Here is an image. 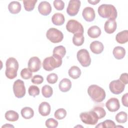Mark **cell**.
<instances>
[{"label":"cell","instance_id":"7","mask_svg":"<svg viewBox=\"0 0 128 128\" xmlns=\"http://www.w3.org/2000/svg\"><path fill=\"white\" fill-rule=\"evenodd\" d=\"M66 30L74 34H84V30L82 24L75 20H70L66 24Z\"/></svg>","mask_w":128,"mask_h":128},{"label":"cell","instance_id":"34","mask_svg":"<svg viewBox=\"0 0 128 128\" xmlns=\"http://www.w3.org/2000/svg\"><path fill=\"white\" fill-rule=\"evenodd\" d=\"M94 112L97 114L98 119H101L104 118L106 115V112L104 108L101 106H96L92 110Z\"/></svg>","mask_w":128,"mask_h":128},{"label":"cell","instance_id":"20","mask_svg":"<svg viewBox=\"0 0 128 128\" xmlns=\"http://www.w3.org/2000/svg\"><path fill=\"white\" fill-rule=\"evenodd\" d=\"M22 6L17 1H12L10 2L8 6L9 12L12 14H16L20 12Z\"/></svg>","mask_w":128,"mask_h":128},{"label":"cell","instance_id":"6","mask_svg":"<svg viewBox=\"0 0 128 128\" xmlns=\"http://www.w3.org/2000/svg\"><path fill=\"white\" fill-rule=\"evenodd\" d=\"M46 36L52 43H58L62 42L64 38L62 32L60 30L54 28H50L47 30Z\"/></svg>","mask_w":128,"mask_h":128},{"label":"cell","instance_id":"24","mask_svg":"<svg viewBox=\"0 0 128 128\" xmlns=\"http://www.w3.org/2000/svg\"><path fill=\"white\" fill-rule=\"evenodd\" d=\"M112 54L116 59L121 60L125 56L126 50L122 46H117L114 48Z\"/></svg>","mask_w":128,"mask_h":128},{"label":"cell","instance_id":"35","mask_svg":"<svg viewBox=\"0 0 128 128\" xmlns=\"http://www.w3.org/2000/svg\"><path fill=\"white\" fill-rule=\"evenodd\" d=\"M66 115V111L64 108H58L56 110L54 116V117L59 120L64 118Z\"/></svg>","mask_w":128,"mask_h":128},{"label":"cell","instance_id":"39","mask_svg":"<svg viewBox=\"0 0 128 128\" xmlns=\"http://www.w3.org/2000/svg\"><path fill=\"white\" fill-rule=\"evenodd\" d=\"M58 80V76L55 73H51L46 77L47 82L50 84H54Z\"/></svg>","mask_w":128,"mask_h":128},{"label":"cell","instance_id":"11","mask_svg":"<svg viewBox=\"0 0 128 128\" xmlns=\"http://www.w3.org/2000/svg\"><path fill=\"white\" fill-rule=\"evenodd\" d=\"M80 6V2L79 0H70L68 2V8H66L67 14L71 16H75L79 11Z\"/></svg>","mask_w":128,"mask_h":128},{"label":"cell","instance_id":"33","mask_svg":"<svg viewBox=\"0 0 128 128\" xmlns=\"http://www.w3.org/2000/svg\"><path fill=\"white\" fill-rule=\"evenodd\" d=\"M116 126L114 122L110 120H106L98 124L96 128H116Z\"/></svg>","mask_w":128,"mask_h":128},{"label":"cell","instance_id":"4","mask_svg":"<svg viewBox=\"0 0 128 128\" xmlns=\"http://www.w3.org/2000/svg\"><path fill=\"white\" fill-rule=\"evenodd\" d=\"M62 64V58L52 54V56L47 57L44 59L42 67L46 71H52L54 68L60 67Z\"/></svg>","mask_w":128,"mask_h":128},{"label":"cell","instance_id":"10","mask_svg":"<svg viewBox=\"0 0 128 128\" xmlns=\"http://www.w3.org/2000/svg\"><path fill=\"white\" fill-rule=\"evenodd\" d=\"M125 84L120 80L112 81L109 84V88L110 92L115 94H121L124 90Z\"/></svg>","mask_w":128,"mask_h":128},{"label":"cell","instance_id":"40","mask_svg":"<svg viewBox=\"0 0 128 128\" xmlns=\"http://www.w3.org/2000/svg\"><path fill=\"white\" fill-rule=\"evenodd\" d=\"M54 6L58 10H62L64 7V3L62 0H55L54 1Z\"/></svg>","mask_w":128,"mask_h":128},{"label":"cell","instance_id":"8","mask_svg":"<svg viewBox=\"0 0 128 128\" xmlns=\"http://www.w3.org/2000/svg\"><path fill=\"white\" fill-rule=\"evenodd\" d=\"M76 57L80 64L84 67L88 66L91 63V58L90 54L86 49L79 50L76 54Z\"/></svg>","mask_w":128,"mask_h":128},{"label":"cell","instance_id":"12","mask_svg":"<svg viewBox=\"0 0 128 128\" xmlns=\"http://www.w3.org/2000/svg\"><path fill=\"white\" fill-rule=\"evenodd\" d=\"M41 62L37 56H33L30 58L28 62V68L33 72L38 71L41 68Z\"/></svg>","mask_w":128,"mask_h":128},{"label":"cell","instance_id":"42","mask_svg":"<svg viewBox=\"0 0 128 128\" xmlns=\"http://www.w3.org/2000/svg\"><path fill=\"white\" fill-rule=\"evenodd\" d=\"M119 80L124 84H127L128 83V74L126 72L122 74Z\"/></svg>","mask_w":128,"mask_h":128},{"label":"cell","instance_id":"3","mask_svg":"<svg viewBox=\"0 0 128 128\" xmlns=\"http://www.w3.org/2000/svg\"><path fill=\"white\" fill-rule=\"evenodd\" d=\"M6 70L5 74L7 78L12 80L17 76V71L18 69V62L17 60L12 57L9 58L6 62Z\"/></svg>","mask_w":128,"mask_h":128},{"label":"cell","instance_id":"9","mask_svg":"<svg viewBox=\"0 0 128 128\" xmlns=\"http://www.w3.org/2000/svg\"><path fill=\"white\" fill-rule=\"evenodd\" d=\"M13 91L16 97L18 98H23L26 94V88L24 82L21 80L18 79L13 84Z\"/></svg>","mask_w":128,"mask_h":128},{"label":"cell","instance_id":"30","mask_svg":"<svg viewBox=\"0 0 128 128\" xmlns=\"http://www.w3.org/2000/svg\"><path fill=\"white\" fill-rule=\"evenodd\" d=\"M37 0H23V4L24 8L28 12H30L34 8L37 2Z\"/></svg>","mask_w":128,"mask_h":128},{"label":"cell","instance_id":"26","mask_svg":"<svg viewBox=\"0 0 128 128\" xmlns=\"http://www.w3.org/2000/svg\"><path fill=\"white\" fill-rule=\"evenodd\" d=\"M22 116L25 119H30L34 115V110L30 107H24L22 108L20 112Z\"/></svg>","mask_w":128,"mask_h":128},{"label":"cell","instance_id":"37","mask_svg":"<svg viewBox=\"0 0 128 128\" xmlns=\"http://www.w3.org/2000/svg\"><path fill=\"white\" fill-rule=\"evenodd\" d=\"M28 94L33 97H35L36 96H38L40 94V89L39 88L34 85L30 86L28 90Z\"/></svg>","mask_w":128,"mask_h":128},{"label":"cell","instance_id":"5","mask_svg":"<svg viewBox=\"0 0 128 128\" xmlns=\"http://www.w3.org/2000/svg\"><path fill=\"white\" fill-rule=\"evenodd\" d=\"M80 117L82 122L86 124L94 125L98 120L97 114L92 110L90 112H82L80 114Z\"/></svg>","mask_w":128,"mask_h":128},{"label":"cell","instance_id":"43","mask_svg":"<svg viewBox=\"0 0 128 128\" xmlns=\"http://www.w3.org/2000/svg\"><path fill=\"white\" fill-rule=\"evenodd\" d=\"M128 94L126 93L124 94L122 98V102L124 106L127 107L128 106Z\"/></svg>","mask_w":128,"mask_h":128},{"label":"cell","instance_id":"2","mask_svg":"<svg viewBox=\"0 0 128 128\" xmlns=\"http://www.w3.org/2000/svg\"><path fill=\"white\" fill-rule=\"evenodd\" d=\"M98 14L102 18L115 20L118 16L116 8L112 4H102L98 8Z\"/></svg>","mask_w":128,"mask_h":128},{"label":"cell","instance_id":"29","mask_svg":"<svg viewBox=\"0 0 128 128\" xmlns=\"http://www.w3.org/2000/svg\"><path fill=\"white\" fill-rule=\"evenodd\" d=\"M66 54V48L62 46H56L53 50V54L54 55L63 58Z\"/></svg>","mask_w":128,"mask_h":128},{"label":"cell","instance_id":"41","mask_svg":"<svg viewBox=\"0 0 128 128\" xmlns=\"http://www.w3.org/2000/svg\"><path fill=\"white\" fill-rule=\"evenodd\" d=\"M31 81L34 84H40L43 82L44 78L40 75H34L32 78Z\"/></svg>","mask_w":128,"mask_h":128},{"label":"cell","instance_id":"28","mask_svg":"<svg viewBox=\"0 0 128 128\" xmlns=\"http://www.w3.org/2000/svg\"><path fill=\"white\" fill-rule=\"evenodd\" d=\"M84 40V38L83 34H74L72 38V42L76 46H82Z\"/></svg>","mask_w":128,"mask_h":128},{"label":"cell","instance_id":"21","mask_svg":"<svg viewBox=\"0 0 128 128\" xmlns=\"http://www.w3.org/2000/svg\"><path fill=\"white\" fill-rule=\"evenodd\" d=\"M102 32L100 28L96 26H90L88 30V36L92 38H95L99 37L101 34Z\"/></svg>","mask_w":128,"mask_h":128},{"label":"cell","instance_id":"22","mask_svg":"<svg viewBox=\"0 0 128 128\" xmlns=\"http://www.w3.org/2000/svg\"><path fill=\"white\" fill-rule=\"evenodd\" d=\"M116 42L120 44H124L128 41V30H124L118 32L116 36Z\"/></svg>","mask_w":128,"mask_h":128},{"label":"cell","instance_id":"13","mask_svg":"<svg viewBox=\"0 0 128 128\" xmlns=\"http://www.w3.org/2000/svg\"><path fill=\"white\" fill-rule=\"evenodd\" d=\"M106 106L110 112H116L120 108L119 100L117 98H112L106 102Z\"/></svg>","mask_w":128,"mask_h":128},{"label":"cell","instance_id":"44","mask_svg":"<svg viewBox=\"0 0 128 128\" xmlns=\"http://www.w3.org/2000/svg\"><path fill=\"white\" fill-rule=\"evenodd\" d=\"M88 2H89V3H90V4H93V5H94V4H96L100 2V0H88Z\"/></svg>","mask_w":128,"mask_h":128},{"label":"cell","instance_id":"25","mask_svg":"<svg viewBox=\"0 0 128 128\" xmlns=\"http://www.w3.org/2000/svg\"><path fill=\"white\" fill-rule=\"evenodd\" d=\"M68 73L70 78L73 79H77L81 75V70L78 66H74L69 69Z\"/></svg>","mask_w":128,"mask_h":128},{"label":"cell","instance_id":"14","mask_svg":"<svg viewBox=\"0 0 128 128\" xmlns=\"http://www.w3.org/2000/svg\"><path fill=\"white\" fill-rule=\"evenodd\" d=\"M38 10L41 14L45 16H48L52 12V6L48 2L42 1L39 4Z\"/></svg>","mask_w":128,"mask_h":128},{"label":"cell","instance_id":"1","mask_svg":"<svg viewBox=\"0 0 128 128\" xmlns=\"http://www.w3.org/2000/svg\"><path fill=\"white\" fill-rule=\"evenodd\" d=\"M88 93L92 100L96 102H100L106 98L104 90L96 84H92L88 88Z\"/></svg>","mask_w":128,"mask_h":128},{"label":"cell","instance_id":"18","mask_svg":"<svg viewBox=\"0 0 128 128\" xmlns=\"http://www.w3.org/2000/svg\"><path fill=\"white\" fill-rule=\"evenodd\" d=\"M50 106L46 102H42L38 106V112L44 116H46L50 114Z\"/></svg>","mask_w":128,"mask_h":128},{"label":"cell","instance_id":"16","mask_svg":"<svg viewBox=\"0 0 128 128\" xmlns=\"http://www.w3.org/2000/svg\"><path fill=\"white\" fill-rule=\"evenodd\" d=\"M117 24L115 20L108 19L104 24V29L108 34H112L115 32L116 29Z\"/></svg>","mask_w":128,"mask_h":128},{"label":"cell","instance_id":"31","mask_svg":"<svg viewBox=\"0 0 128 128\" xmlns=\"http://www.w3.org/2000/svg\"><path fill=\"white\" fill-rule=\"evenodd\" d=\"M115 119L118 123H125L128 120L127 114L124 112H120L116 114L115 116Z\"/></svg>","mask_w":128,"mask_h":128},{"label":"cell","instance_id":"38","mask_svg":"<svg viewBox=\"0 0 128 128\" xmlns=\"http://www.w3.org/2000/svg\"><path fill=\"white\" fill-rule=\"evenodd\" d=\"M46 126L48 128H56L58 126V122L54 118H48L45 122Z\"/></svg>","mask_w":128,"mask_h":128},{"label":"cell","instance_id":"23","mask_svg":"<svg viewBox=\"0 0 128 128\" xmlns=\"http://www.w3.org/2000/svg\"><path fill=\"white\" fill-rule=\"evenodd\" d=\"M52 21L54 25L62 26L64 22V16L61 13H56L52 16Z\"/></svg>","mask_w":128,"mask_h":128},{"label":"cell","instance_id":"17","mask_svg":"<svg viewBox=\"0 0 128 128\" xmlns=\"http://www.w3.org/2000/svg\"><path fill=\"white\" fill-rule=\"evenodd\" d=\"M90 48L92 52L95 54H101L104 48V46L102 42L98 40H95L91 42Z\"/></svg>","mask_w":128,"mask_h":128},{"label":"cell","instance_id":"19","mask_svg":"<svg viewBox=\"0 0 128 128\" xmlns=\"http://www.w3.org/2000/svg\"><path fill=\"white\" fill-rule=\"evenodd\" d=\"M72 86L71 81L67 78H64L62 79L59 83L58 88L62 92H67L70 90Z\"/></svg>","mask_w":128,"mask_h":128},{"label":"cell","instance_id":"36","mask_svg":"<svg viewBox=\"0 0 128 128\" xmlns=\"http://www.w3.org/2000/svg\"><path fill=\"white\" fill-rule=\"evenodd\" d=\"M32 72H31L28 68H24L20 72V76L23 79H30L32 77Z\"/></svg>","mask_w":128,"mask_h":128},{"label":"cell","instance_id":"32","mask_svg":"<svg viewBox=\"0 0 128 128\" xmlns=\"http://www.w3.org/2000/svg\"><path fill=\"white\" fill-rule=\"evenodd\" d=\"M42 96L46 98H50L53 93V90L52 87L48 85H44L42 88Z\"/></svg>","mask_w":128,"mask_h":128},{"label":"cell","instance_id":"15","mask_svg":"<svg viewBox=\"0 0 128 128\" xmlns=\"http://www.w3.org/2000/svg\"><path fill=\"white\" fill-rule=\"evenodd\" d=\"M82 16L85 20L88 22H91L93 21L96 16L95 12L93 8L88 6L85 8L82 12Z\"/></svg>","mask_w":128,"mask_h":128},{"label":"cell","instance_id":"45","mask_svg":"<svg viewBox=\"0 0 128 128\" xmlns=\"http://www.w3.org/2000/svg\"><path fill=\"white\" fill-rule=\"evenodd\" d=\"M6 127H12V128H14V126H13L12 125H10V124H6V125H4L3 126H2V128H6Z\"/></svg>","mask_w":128,"mask_h":128},{"label":"cell","instance_id":"27","mask_svg":"<svg viewBox=\"0 0 128 128\" xmlns=\"http://www.w3.org/2000/svg\"><path fill=\"white\" fill-rule=\"evenodd\" d=\"M4 116L6 119L10 122H16L18 120L19 118L18 113L12 110L7 111L6 112Z\"/></svg>","mask_w":128,"mask_h":128}]
</instances>
